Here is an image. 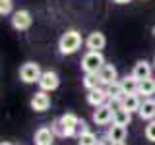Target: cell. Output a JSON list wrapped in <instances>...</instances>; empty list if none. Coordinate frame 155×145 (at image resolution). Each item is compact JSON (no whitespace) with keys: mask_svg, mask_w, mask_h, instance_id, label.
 Masks as SVG:
<instances>
[{"mask_svg":"<svg viewBox=\"0 0 155 145\" xmlns=\"http://www.w3.org/2000/svg\"><path fill=\"white\" fill-rule=\"evenodd\" d=\"M113 116H114V112L109 108V105L97 106L95 112H93V122L99 124V126H105V124H109L110 120H113Z\"/></svg>","mask_w":155,"mask_h":145,"instance_id":"cell-8","label":"cell"},{"mask_svg":"<svg viewBox=\"0 0 155 145\" xmlns=\"http://www.w3.org/2000/svg\"><path fill=\"white\" fill-rule=\"evenodd\" d=\"M58 83H60V79H58V76L54 72H43L41 79H39V85H41V91H54Z\"/></svg>","mask_w":155,"mask_h":145,"instance_id":"cell-7","label":"cell"},{"mask_svg":"<svg viewBox=\"0 0 155 145\" xmlns=\"http://www.w3.org/2000/svg\"><path fill=\"white\" fill-rule=\"evenodd\" d=\"M138 114L142 116V120H155V101L153 99H145L142 106H140V110H138Z\"/></svg>","mask_w":155,"mask_h":145,"instance_id":"cell-12","label":"cell"},{"mask_svg":"<svg viewBox=\"0 0 155 145\" xmlns=\"http://www.w3.org/2000/svg\"><path fill=\"white\" fill-rule=\"evenodd\" d=\"M155 93V79H143V81H140V87H138V95H145V97H149V95H153Z\"/></svg>","mask_w":155,"mask_h":145,"instance_id":"cell-19","label":"cell"},{"mask_svg":"<svg viewBox=\"0 0 155 145\" xmlns=\"http://www.w3.org/2000/svg\"><path fill=\"white\" fill-rule=\"evenodd\" d=\"M52 139H54V134L48 128H39L35 132V143L37 145H52Z\"/></svg>","mask_w":155,"mask_h":145,"instance_id":"cell-14","label":"cell"},{"mask_svg":"<svg viewBox=\"0 0 155 145\" xmlns=\"http://www.w3.org/2000/svg\"><path fill=\"white\" fill-rule=\"evenodd\" d=\"M80 47H81V35L78 31H74V29L66 31L60 37V41H58V48H60L62 54H74Z\"/></svg>","mask_w":155,"mask_h":145,"instance_id":"cell-1","label":"cell"},{"mask_svg":"<svg viewBox=\"0 0 155 145\" xmlns=\"http://www.w3.org/2000/svg\"><path fill=\"white\" fill-rule=\"evenodd\" d=\"M80 141H78V145H97L99 141H97V135L93 132H84V134H80Z\"/></svg>","mask_w":155,"mask_h":145,"instance_id":"cell-21","label":"cell"},{"mask_svg":"<svg viewBox=\"0 0 155 145\" xmlns=\"http://www.w3.org/2000/svg\"><path fill=\"white\" fill-rule=\"evenodd\" d=\"M109 108L113 110V112H116V110H120V108H124L122 97H118V99H109Z\"/></svg>","mask_w":155,"mask_h":145,"instance_id":"cell-24","label":"cell"},{"mask_svg":"<svg viewBox=\"0 0 155 145\" xmlns=\"http://www.w3.org/2000/svg\"><path fill=\"white\" fill-rule=\"evenodd\" d=\"M85 45H87V48H89L91 52H101V48H105V45H107V37H105L101 31L89 33Z\"/></svg>","mask_w":155,"mask_h":145,"instance_id":"cell-6","label":"cell"},{"mask_svg":"<svg viewBox=\"0 0 155 145\" xmlns=\"http://www.w3.org/2000/svg\"><path fill=\"white\" fill-rule=\"evenodd\" d=\"M97 77H99V83L103 85H110L116 81V68L110 66V64H105L103 68H101V72L97 74Z\"/></svg>","mask_w":155,"mask_h":145,"instance_id":"cell-11","label":"cell"},{"mask_svg":"<svg viewBox=\"0 0 155 145\" xmlns=\"http://www.w3.org/2000/svg\"><path fill=\"white\" fill-rule=\"evenodd\" d=\"M97 81H99V77H97V74H85V77H84V85H85L89 91L97 87Z\"/></svg>","mask_w":155,"mask_h":145,"instance_id":"cell-22","label":"cell"},{"mask_svg":"<svg viewBox=\"0 0 155 145\" xmlns=\"http://www.w3.org/2000/svg\"><path fill=\"white\" fill-rule=\"evenodd\" d=\"M132 76L138 81L149 79V77H151V64H149V62H145V60L136 62V64H134V70H132Z\"/></svg>","mask_w":155,"mask_h":145,"instance_id":"cell-9","label":"cell"},{"mask_svg":"<svg viewBox=\"0 0 155 145\" xmlns=\"http://www.w3.org/2000/svg\"><path fill=\"white\" fill-rule=\"evenodd\" d=\"M97 145H105V143H97Z\"/></svg>","mask_w":155,"mask_h":145,"instance_id":"cell-30","label":"cell"},{"mask_svg":"<svg viewBox=\"0 0 155 145\" xmlns=\"http://www.w3.org/2000/svg\"><path fill=\"white\" fill-rule=\"evenodd\" d=\"M31 106H33V110H37V112H45L48 106H51V97H48L45 91H39V93L33 95Z\"/></svg>","mask_w":155,"mask_h":145,"instance_id":"cell-10","label":"cell"},{"mask_svg":"<svg viewBox=\"0 0 155 145\" xmlns=\"http://www.w3.org/2000/svg\"><path fill=\"white\" fill-rule=\"evenodd\" d=\"M130 120H132V112H128V110H124V108L116 110V112H114V116H113V124L124 126V128L130 124Z\"/></svg>","mask_w":155,"mask_h":145,"instance_id":"cell-18","label":"cell"},{"mask_svg":"<svg viewBox=\"0 0 155 145\" xmlns=\"http://www.w3.org/2000/svg\"><path fill=\"white\" fill-rule=\"evenodd\" d=\"M105 66V58L101 52H87L84 56V60H81V68H84L85 74H99L101 68Z\"/></svg>","mask_w":155,"mask_h":145,"instance_id":"cell-2","label":"cell"},{"mask_svg":"<svg viewBox=\"0 0 155 145\" xmlns=\"http://www.w3.org/2000/svg\"><path fill=\"white\" fill-rule=\"evenodd\" d=\"M41 76H43V72L39 68V64H35V62H27L19 70V77H21L23 83H35V81L41 79Z\"/></svg>","mask_w":155,"mask_h":145,"instance_id":"cell-3","label":"cell"},{"mask_svg":"<svg viewBox=\"0 0 155 145\" xmlns=\"http://www.w3.org/2000/svg\"><path fill=\"white\" fill-rule=\"evenodd\" d=\"M145 137L155 143V120H151V122L145 126Z\"/></svg>","mask_w":155,"mask_h":145,"instance_id":"cell-23","label":"cell"},{"mask_svg":"<svg viewBox=\"0 0 155 145\" xmlns=\"http://www.w3.org/2000/svg\"><path fill=\"white\" fill-rule=\"evenodd\" d=\"M2 145H12V143H10V141H2Z\"/></svg>","mask_w":155,"mask_h":145,"instance_id":"cell-28","label":"cell"},{"mask_svg":"<svg viewBox=\"0 0 155 145\" xmlns=\"http://www.w3.org/2000/svg\"><path fill=\"white\" fill-rule=\"evenodd\" d=\"M122 105H124V110H128V112L140 110V106H142V103H140V99H138V93L136 95H124L122 97Z\"/></svg>","mask_w":155,"mask_h":145,"instance_id":"cell-17","label":"cell"},{"mask_svg":"<svg viewBox=\"0 0 155 145\" xmlns=\"http://www.w3.org/2000/svg\"><path fill=\"white\" fill-rule=\"evenodd\" d=\"M107 91H103V89H99V87H95V89H91L89 91V95H87V103L89 105H93L95 108L97 106H103L105 105V99H107Z\"/></svg>","mask_w":155,"mask_h":145,"instance_id":"cell-13","label":"cell"},{"mask_svg":"<svg viewBox=\"0 0 155 145\" xmlns=\"http://www.w3.org/2000/svg\"><path fill=\"white\" fill-rule=\"evenodd\" d=\"M31 14L27 12V10H19V12L14 14V18H12V25L14 29H18V31H25V29L31 27Z\"/></svg>","mask_w":155,"mask_h":145,"instance_id":"cell-5","label":"cell"},{"mask_svg":"<svg viewBox=\"0 0 155 145\" xmlns=\"http://www.w3.org/2000/svg\"><path fill=\"white\" fill-rule=\"evenodd\" d=\"M107 95H109V99H118V97H124L120 81H114V83L107 85Z\"/></svg>","mask_w":155,"mask_h":145,"instance_id":"cell-20","label":"cell"},{"mask_svg":"<svg viewBox=\"0 0 155 145\" xmlns=\"http://www.w3.org/2000/svg\"><path fill=\"white\" fill-rule=\"evenodd\" d=\"M153 35H155V25H153Z\"/></svg>","mask_w":155,"mask_h":145,"instance_id":"cell-29","label":"cell"},{"mask_svg":"<svg viewBox=\"0 0 155 145\" xmlns=\"http://www.w3.org/2000/svg\"><path fill=\"white\" fill-rule=\"evenodd\" d=\"M107 137H109L113 143L124 141V139H126V128H124V126H118V124H113L109 128V132H107Z\"/></svg>","mask_w":155,"mask_h":145,"instance_id":"cell-16","label":"cell"},{"mask_svg":"<svg viewBox=\"0 0 155 145\" xmlns=\"http://www.w3.org/2000/svg\"><path fill=\"white\" fill-rule=\"evenodd\" d=\"M80 126V120H78L76 114L68 112L64 116H60V120H58V128H60V134L66 135V137H72V135L76 134V128Z\"/></svg>","mask_w":155,"mask_h":145,"instance_id":"cell-4","label":"cell"},{"mask_svg":"<svg viewBox=\"0 0 155 145\" xmlns=\"http://www.w3.org/2000/svg\"><path fill=\"white\" fill-rule=\"evenodd\" d=\"M12 12V0H0V14L6 16Z\"/></svg>","mask_w":155,"mask_h":145,"instance_id":"cell-25","label":"cell"},{"mask_svg":"<svg viewBox=\"0 0 155 145\" xmlns=\"http://www.w3.org/2000/svg\"><path fill=\"white\" fill-rule=\"evenodd\" d=\"M120 85H122V93L124 95H136L138 93V87H140V81L136 79L134 76H126L122 81H120Z\"/></svg>","mask_w":155,"mask_h":145,"instance_id":"cell-15","label":"cell"},{"mask_svg":"<svg viewBox=\"0 0 155 145\" xmlns=\"http://www.w3.org/2000/svg\"><path fill=\"white\" fill-rule=\"evenodd\" d=\"M110 145H126L124 141H116V143H110Z\"/></svg>","mask_w":155,"mask_h":145,"instance_id":"cell-27","label":"cell"},{"mask_svg":"<svg viewBox=\"0 0 155 145\" xmlns=\"http://www.w3.org/2000/svg\"><path fill=\"white\" fill-rule=\"evenodd\" d=\"M114 2H116V4H128L130 0H114Z\"/></svg>","mask_w":155,"mask_h":145,"instance_id":"cell-26","label":"cell"}]
</instances>
